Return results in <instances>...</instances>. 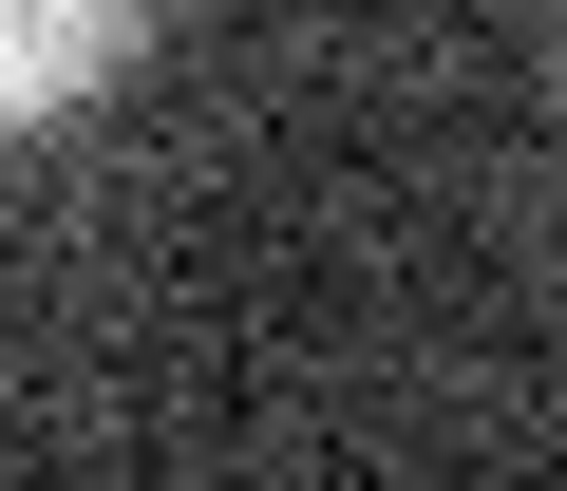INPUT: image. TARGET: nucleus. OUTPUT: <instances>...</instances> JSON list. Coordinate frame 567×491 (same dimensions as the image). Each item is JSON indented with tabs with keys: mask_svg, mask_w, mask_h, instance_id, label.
<instances>
[{
	"mask_svg": "<svg viewBox=\"0 0 567 491\" xmlns=\"http://www.w3.org/2000/svg\"><path fill=\"white\" fill-rule=\"evenodd\" d=\"M133 39H152V0H0V133L76 114V95H95Z\"/></svg>",
	"mask_w": 567,
	"mask_h": 491,
	"instance_id": "nucleus-1",
	"label": "nucleus"
}]
</instances>
